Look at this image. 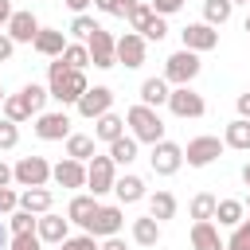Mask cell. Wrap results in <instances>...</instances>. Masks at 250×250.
<instances>
[{"mask_svg":"<svg viewBox=\"0 0 250 250\" xmlns=\"http://www.w3.org/2000/svg\"><path fill=\"white\" fill-rule=\"evenodd\" d=\"M86 70H70L62 59H55L51 66H47V94L55 98V102H62V105H74L82 94H86Z\"/></svg>","mask_w":250,"mask_h":250,"instance_id":"6da1fadb","label":"cell"},{"mask_svg":"<svg viewBox=\"0 0 250 250\" xmlns=\"http://www.w3.org/2000/svg\"><path fill=\"white\" fill-rule=\"evenodd\" d=\"M35 31H39V20H35L31 12H12V20H8V35H12V43H31Z\"/></svg>","mask_w":250,"mask_h":250,"instance_id":"ac0fdd59","label":"cell"},{"mask_svg":"<svg viewBox=\"0 0 250 250\" xmlns=\"http://www.w3.org/2000/svg\"><path fill=\"white\" fill-rule=\"evenodd\" d=\"M31 47H35L39 55H47V59H59V55H62V47H66V35H62V31H55V27H39V31H35V39H31Z\"/></svg>","mask_w":250,"mask_h":250,"instance_id":"d6986e66","label":"cell"},{"mask_svg":"<svg viewBox=\"0 0 250 250\" xmlns=\"http://www.w3.org/2000/svg\"><path fill=\"white\" fill-rule=\"evenodd\" d=\"M113 55H117L121 66L137 70V66L145 62V35H141V31H125V35L113 43Z\"/></svg>","mask_w":250,"mask_h":250,"instance_id":"7c38bea8","label":"cell"},{"mask_svg":"<svg viewBox=\"0 0 250 250\" xmlns=\"http://www.w3.org/2000/svg\"><path fill=\"white\" fill-rule=\"evenodd\" d=\"M242 184H246V188H250V160H246V164H242Z\"/></svg>","mask_w":250,"mask_h":250,"instance_id":"11a10c76","label":"cell"},{"mask_svg":"<svg viewBox=\"0 0 250 250\" xmlns=\"http://www.w3.org/2000/svg\"><path fill=\"white\" fill-rule=\"evenodd\" d=\"M51 203H55V195H51L47 188H23V195H20V207H23V211H31V215L51 211Z\"/></svg>","mask_w":250,"mask_h":250,"instance_id":"cb8c5ba5","label":"cell"},{"mask_svg":"<svg viewBox=\"0 0 250 250\" xmlns=\"http://www.w3.org/2000/svg\"><path fill=\"white\" fill-rule=\"evenodd\" d=\"M242 27H246V35H250V12H246V23H242Z\"/></svg>","mask_w":250,"mask_h":250,"instance_id":"9f6ffc18","label":"cell"},{"mask_svg":"<svg viewBox=\"0 0 250 250\" xmlns=\"http://www.w3.org/2000/svg\"><path fill=\"white\" fill-rule=\"evenodd\" d=\"M223 148H227V145H223L219 137H191L188 148H184V160H188L191 168H207L211 160H219Z\"/></svg>","mask_w":250,"mask_h":250,"instance_id":"30bf717a","label":"cell"},{"mask_svg":"<svg viewBox=\"0 0 250 250\" xmlns=\"http://www.w3.org/2000/svg\"><path fill=\"white\" fill-rule=\"evenodd\" d=\"M133 242H137V246H156V242H160V223H156L152 215L133 219Z\"/></svg>","mask_w":250,"mask_h":250,"instance_id":"83f0119b","label":"cell"},{"mask_svg":"<svg viewBox=\"0 0 250 250\" xmlns=\"http://www.w3.org/2000/svg\"><path fill=\"white\" fill-rule=\"evenodd\" d=\"M4 98H8V94H4V82H0V102H4Z\"/></svg>","mask_w":250,"mask_h":250,"instance_id":"6f0895ef","label":"cell"},{"mask_svg":"<svg viewBox=\"0 0 250 250\" xmlns=\"http://www.w3.org/2000/svg\"><path fill=\"white\" fill-rule=\"evenodd\" d=\"M94 8H98L102 16H117V20H125L129 8H133V0H94Z\"/></svg>","mask_w":250,"mask_h":250,"instance_id":"f35d334b","label":"cell"},{"mask_svg":"<svg viewBox=\"0 0 250 250\" xmlns=\"http://www.w3.org/2000/svg\"><path fill=\"white\" fill-rule=\"evenodd\" d=\"M8 184H12V168L0 160V188H8Z\"/></svg>","mask_w":250,"mask_h":250,"instance_id":"f5cc1de1","label":"cell"},{"mask_svg":"<svg viewBox=\"0 0 250 250\" xmlns=\"http://www.w3.org/2000/svg\"><path fill=\"white\" fill-rule=\"evenodd\" d=\"M59 246H62V250H98V238L82 230V234H66Z\"/></svg>","mask_w":250,"mask_h":250,"instance_id":"60d3db41","label":"cell"},{"mask_svg":"<svg viewBox=\"0 0 250 250\" xmlns=\"http://www.w3.org/2000/svg\"><path fill=\"white\" fill-rule=\"evenodd\" d=\"M20 98L27 102V109H31V113H43V105H47V98H51V94H47V86H39V82H27V86L20 90Z\"/></svg>","mask_w":250,"mask_h":250,"instance_id":"d590c367","label":"cell"},{"mask_svg":"<svg viewBox=\"0 0 250 250\" xmlns=\"http://www.w3.org/2000/svg\"><path fill=\"white\" fill-rule=\"evenodd\" d=\"M16 207H20V195L12 188H0V215H12Z\"/></svg>","mask_w":250,"mask_h":250,"instance_id":"f6af8a7d","label":"cell"},{"mask_svg":"<svg viewBox=\"0 0 250 250\" xmlns=\"http://www.w3.org/2000/svg\"><path fill=\"white\" fill-rule=\"evenodd\" d=\"M238 117H250V90L238 94Z\"/></svg>","mask_w":250,"mask_h":250,"instance_id":"681fc988","label":"cell"},{"mask_svg":"<svg viewBox=\"0 0 250 250\" xmlns=\"http://www.w3.org/2000/svg\"><path fill=\"white\" fill-rule=\"evenodd\" d=\"M82 43H86V51H90V62H94L98 70H109V66H117V55H113V43H117V39H113V35H109L102 23H98V27H94V31H90Z\"/></svg>","mask_w":250,"mask_h":250,"instance_id":"5b68a950","label":"cell"},{"mask_svg":"<svg viewBox=\"0 0 250 250\" xmlns=\"http://www.w3.org/2000/svg\"><path fill=\"white\" fill-rule=\"evenodd\" d=\"M59 59H62L70 70H86V66H90V51H86V43H66Z\"/></svg>","mask_w":250,"mask_h":250,"instance_id":"1f68e13d","label":"cell"},{"mask_svg":"<svg viewBox=\"0 0 250 250\" xmlns=\"http://www.w3.org/2000/svg\"><path fill=\"white\" fill-rule=\"evenodd\" d=\"M148 164H152V172L156 176H176L180 172V164H184V148L176 145V141H156L152 145V156H148Z\"/></svg>","mask_w":250,"mask_h":250,"instance_id":"ba28073f","label":"cell"},{"mask_svg":"<svg viewBox=\"0 0 250 250\" xmlns=\"http://www.w3.org/2000/svg\"><path fill=\"white\" fill-rule=\"evenodd\" d=\"M223 250H250V219L234 223V234L227 238V246H223Z\"/></svg>","mask_w":250,"mask_h":250,"instance_id":"74e56055","label":"cell"},{"mask_svg":"<svg viewBox=\"0 0 250 250\" xmlns=\"http://www.w3.org/2000/svg\"><path fill=\"white\" fill-rule=\"evenodd\" d=\"M215 219H219V227H234V223L246 219V203L242 199H219L215 203Z\"/></svg>","mask_w":250,"mask_h":250,"instance_id":"4316f807","label":"cell"},{"mask_svg":"<svg viewBox=\"0 0 250 250\" xmlns=\"http://www.w3.org/2000/svg\"><path fill=\"white\" fill-rule=\"evenodd\" d=\"M148 215H152L156 223L176 219V195H172V191H156V195H148Z\"/></svg>","mask_w":250,"mask_h":250,"instance_id":"484cf974","label":"cell"},{"mask_svg":"<svg viewBox=\"0 0 250 250\" xmlns=\"http://www.w3.org/2000/svg\"><path fill=\"white\" fill-rule=\"evenodd\" d=\"M74 105H78V113H82L86 121H94V117H102V113L113 105V90H109V86H86V94H82Z\"/></svg>","mask_w":250,"mask_h":250,"instance_id":"4fadbf2b","label":"cell"},{"mask_svg":"<svg viewBox=\"0 0 250 250\" xmlns=\"http://www.w3.org/2000/svg\"><path fill=\"white\" fill-rule=\"evenodd\" d=\"M164 105H168L176 117H203V113H207V102H203V94H195L191 86H172Z\"/></svg>","mask_w":250,"mask_h":250,"instance_id":"52a82bcc","label":"cell"},{"mask_svg":"<svg viewBox=\"0 0 250 250\" xmlns=\"http://www.w3.org/2000/svg\"><path fill=\"white\" fill-rule=\"evenodd\" d=\"M121 133H125V117H117L113 109H105L102 117H94V141H105V145H109V141H117Z\"/></svg>","mask_w":250,"mask_h":250,"instance_id":"ffe728a7","label":"cell"},{"mask_svg":"<svg viewBox=\"0 0 250 250\" xmlns=\"http://www.w3.org/2000/svg\"><path fill=\"white\" fill-rule=\"evenodd\" d=\"M125 121H129V137H137V141H145V145H156V141H164V121H160V113L152 109V105H133L129 113H125Z\"/></svg>","mask_w":250,"mask_h":250,"instance_id":"7a4b0ae2","label":"cell"},{"mask_svg":"<svg viewBox=\"0 0 250 250\" xmlns=\"http://www.w3.org/2000/svg\"><path fill=\"white\" fill-rule=\"evenodd\" d=\"M8 250H43V242H39V234H35V230H27V234H12Z\"/></svg>","mask_w":250,"mask_h":250,"instance_id":"7bdbcfd3","label":"cell"},{"mask_svg":"<svg viewBox=\"0 0 250 250\" xmlns=\"http://www.w3.org/2000/svg\"><path fill=\"white\" fill-rule=\"evenodd\" d=\"M35 137L39 141H66L70 137L66 109H59V113H35Z\"/></svg>","mask_w":250,"mask_h":250,"instance_id":"5bb4252c","label":"cell"},{"mask_svg":"<svg viewBox=\"0 0 250 250\" xmlns=\"http://www.w3.org/2000/svg\"><path fill=\"white\" fill-rule=\"evenodd\" d=\"M12 180H16L20 188H47V180H51L47 156H20L16 168H12Z\"/></svg>","mask_w":250,"mask_h":250,"instance_id":"277c9868","label":"cell"},{"mask_svg":"<svg viewBox=\"0 0 250 250\" xmlns=\"http://www.w3.org/2000/svg\"><path fill=\"white\" fill-rule=\"evenodd\" d=\"M113 180H117V164L109 160V156H90L86 160V188L94 191V195H105V191H113Z\"/></svg>","mask_w":250,"mask_h":250,"instance_id":"8992f818","label":"cell"},{"mask_svg":"<svg viewBox=\"0 0 250 250\" xmlns=\"http://www.w3.org/2000/svg\"><path fill=\"white\" fill-rule=\"evenodd\" d=\"M113 191H117L121 203H141L145 199V180L141 176H117L113 180Z\"/></svg>","mask_w":250,"mask_h":250,"instance_id":"603a6c76","label":"cell"},{"mask_svg":"<svg viewBox=\"0 0 250 250\" xmlns=\"http://www.w3.org/2000/svg\"><path fill=\"white\" fill-rule=\"evenodd\" d=\"M12 12H16V8H12V0H0V27L12 20Z\"/></svg>","mask_w":250,"mask_h":250,"instance_id":"f907efd6","label":"cell"},{"mask_svg":"<svg viewBox=\"0 0 250 250\" xmlns=\"http://www.w3.org/2000/svg\"><path fill=\"white\" fill-rule=\"evenodd\" d=\"M8 242H12V238H8V227H4V219H0V250H8Z\"/></svg>","mask_w":250,"mask_h":250,"instance_id":"db71d44e","label":"cell"},{"mask_svg":"<svg viewBox=\"0 0 250 250\" xmlns=\"http://www.w3.org/2000/svg\"><path fill=\"white\" fill-rule=\"evenodd\" d=\"M35 219H39V215H31V211L16 207V211L8 215V230H12V234H27V230H35Z\"/></svg>","mask_w":250,"mask_h":250,"instance_id":"8d00e7d4","label":"cell"},{"mask_svg":"<svg viewBox=\"0 0 250 250\" xmlns=\"http://www.w3.org/2000/svg\"><path fill=\"white\" fill-rule=\"evenodd\" d=\"M246 207H250V199H246Z\"/></svg>","mask_w":250,"mask_h":250,"instance_id":"91938a15","label":"cell"},{"mask_svg":"<svg viewBox=\"0 0 250 250\" xmlns=\"http://www.w3.org/2000/svg\"><path fill=\"white\" fill-rule=\"evenodd\" d=\"M168 90H172V86H168L164 78H145V82H141V105H152V109L164 105V102H168Z\"/></svg>","mask_w":250,"mask_h":250,"instance_id":"d4e9b609","label":"cell"},{"mask_svg":"<svg viewBox=\"0 0 250 250\" xmlns=\"http://www.w3.org/2000/svg\"><path fill=\"white\" fill-rule=\"evenodd\" d=\"M90 4H94V0H66V8H70V12H74V16H78V12H86V8H90Z\"/></svg>","mask_w":250,"mask_h":250,"instance_id":"816d5d0a","label":"cell"},{"mask_svg":"<svg viewBox=\"0 0 250 250\" xmlns=\"http://www.w3.org/2000/svg\"><path fill=\"white\" fill-rule=\"evenodd\" d=\"M199 70H203L199 55L184 47V51L168 55V62H164V82H168V86H191V82L199 78Z\"/></svg>","mask_w":250,"mask_h":250,"instance_id":"3957f363","label":"cell"},{"mask_svg":"<svg viewBox=\"0 0 250 250\" xmlns=\"http://www.w3.org/2000/svg\"><path fill=\"white\" fill-rule=\"evenodd\" d=\"M141 35H145V43H148V39H156V43H160V39L168 35V23H164V16H152V20L145 23V31H141Z\"/></svg>","mask_w":250,"mask_h":250,"instance_id":"ee69618b","label":"cell"},{"mask_svg":"<svg viewBox=\"0 0 250 250\" xmlns=\"http://www.w3.org/2000/svg\"><path fill=\"white\" fill-rule=\"evenodd\" d=\"M230 4H250V0H230Z\"/></svg>","mask_w":250,"mask_h":250,"instance_id":"680465c9","label":"cell"},{"mask_svg":"<svg viewBox=\"0 0 250 250\" xmlns=\"http://www.w3.org/2000/svg\"><path fill=\"white\" fill-rule=\"evenodd\" d=\"M98 250H129V246H125V238H121V234H109V238H102V246H98Z\"/></svg>","mask_w":250,"mask_h":250,"instance_id":"7dc6e473","label":"cell"},{"mask_svg":"<svg viewBox=\"0 0 250 250\" xmlns=\"http://www.w3.org/2000/svg\"><path fill=\"white\" fill-rule=\"evenodd\" d=\"M152 16H156V12H152V4L133 0V8H129V16H125V23H129V31H145V23H148Z\"/></svg>","mask_w":250,"mask_h":250,"instance_id":"e575fe53","label":"cell"},{"mask_svg":"<svg viewBox=\"0 0 250 250\" xmlns=\"http://www.w3.org/2000/svg\"><path fill=\"white\" fill-rule=\"evenodd\" d=\"M121 227H125V211H121V207H102V203H98L94 219H90L82 230L94 234V238H109V234H121Z\"/></svg>","mask_w":250,"mask_h":250,"instance_id":"9c48e42d","label":"cell"},{"mask_svg":"<svg viewBox=\"0 0 250 250\" xmlns=\"http://www.w3.org/2000/svg\"><path fill=\"white\" fill-rule=\"evenodd\" d=\"M184 8V0H152V12L156 16H172V12H180Z\"/></svg>","mask_w":250,"mask_h":250,"instance_id":"bcb514c9","label":"cell"},{"mask_svg":"<svg viewBox=\"0 0 250 250\" xmlns=\"http://www.w3.org/2000/svg\"><path fill=\"white\" fill-rule=\"evenodd\" d=\"M0 109H4V117H8V121H16V125H23V121L31 117V109H27V102H23L20 94H8V98L0 102Z\"/></svg>","mask_w":250,"mask_h":250,"instance_id":"d6a6232c","label":"cell"},{"mask_svg":"<svg viewBox=\"0 0 250 250\" xmlns=\"http://www.w3.org/2000/svg\"><path fill=\"white\" fill-rule=\"evenodd\" d=\"M137 145H141L137 137H125V133H121L117 141H109V160H113V164H133V160H137Z\"/></svg>","mask_w":250,"mask_h":250,"instance_id":"f1b7e54d","label":"cell"},{"mask_svg":"<svg viewBox=\"0 0 250 250\" xmlns=\"http://www.w3.org/2000/svg\"><path fill=\"white\" fill-rule=\"evenodd\" d=\"M230 16H234V4H230V0H203V23L223 27Z\"/></svg>","mask_w":250,"mask_h":250,"instance_id":"f546056e","label":"cell"},{"mask_svg":"<svg viewBox=\"0 0 250 250\" xmlns=\"http://www.w3.org/2000/svg\"><path fill=\"white\" fill-rule=\"evenodd\" d=\"M215 195L211 191H199V195H191V203H188V211H191V219L199 223V219H215Z\"/></svg>","mask_w":250,"mask_h":250,"instance_id":"836d02e7","label":"cell"},{"mask_svg":"<svg viewBox=\"0 0 250 250\" xmlns=\"http://www.w3.org/2000/svg\"><path fill=\"white\" fill-rule=\"evenodd\" d=\"M51 180H55L59 188H86V164L74 160V156H66V160H59V164L51 168Z\"/></svg>","mask_w":250,"mask_h":250,"instance_id":"9a60e30c","label":"cell"},{"mask_svg":"<svg viewBox=\"0 0 250 250\" xmlns=\"http://www.w3.org/2000/svg\"><path fill=\"white\" fill-rule=\"evenodd\" d=\"M66 156H74V160H90L94 156V137H86V133H70L66 137Z\"/></svg>","mask_w":250,"mask_h":250,"instance_id":"4dcf8cb0","label":"cell"},{"mask_svg":"<svg viewBox=\"0 0 250 250\" xmlns=\"http://www.w3.org/2000/svg\"><path fill=\"white\" fill-rule=\"evenodd\" d=\"M12 51H16L12 35H0V62H8V59H12Z\"/></svg>","mask_w":250,"mask_h":250,"instance_id":"c3c4849f","label":"cell"},{"mask_svg":"<svg viewBox=\"0 0 250 250\" xmlns=\"http://www.w3.org/2000/svg\"><path fill=\"white\" fill-rule=\"evenodd\" d=\"M94 211H98V195H74V199L66 203V219L78 223V227H86V223L94 219Z\"/></svg>","mask_w":250,"mask_h":250,"instance_id":"7402d4cb","label":"cell"},{"mask_svg":"<svg viewBox=\"0 0 250 250\" xmlns=\"http://www.w3.org/2000/svg\"><path fill=\"white\" fill-rule=\"evenodd\" d=\"M94 27H98V20H94V16H86V12H78V16L70 20V35H74V39H86Z\"/></svg>","mask_w":250,"mask_h":250,"instance_id":"b9f144b4","label":"cell"},{"mask_svg":"<svg viewBox=\"0 0 250 250\" xmlns=\"http://www.w3.org/2000/svg\"><path fill=\"white\" fill-rule=\"evenodd\" d=\"M191 246H195V250H223L227 242H223V234H219V227H215L211 219H199V223L191 227Z\"/></svg>","mask_w":250,"mask_h":250,"instance_id":"e0dca14e","label":"cell"},{"mask_svg":"<svg viewBox=\"0 0 250 250\" xmlns=\"http://www.w3.org/2000/svg\"><path fill=\"white\" fill-rule=\"evenodd\" d=\"M223 145L227 148H238V152H250V117H234L223 133Z\"/></svg>","mask_w":250,"mask_h":250,"instance_id":"44dd1931","label":"cell"},{"mask_svg":"<svg viewBox=\"0 0 250 250\" xmlns=\"http://www.w3.org/2000/svg\"><path fill=\"white\" fill-rule=\"evenodd\" d=\"M35 234H39V242H62L66 234H70V219H62V215H51V211H43L39 219H35Z\"/></svg>","mask_w":250,"mask_h":250,"instance_id":"2e32d148","label":"cell"},{"mask_svg":"<svg viewBox=\"0 0 250 250\" xmlns=\"http://www.w3.org/2000/svg\"><path fill=\"white\" fill-rule=\"evenodd\" d=\"M16 145H20V125L4 117V121H0V152H8V148H16Z\"/></svg>","mask_w":250,"mask_h":250,"instance_id":"ab89813d","label":"cell"},{"mask_svg":"<svg viewBox=\"0 0 250 250\" xmlns=\"http://www.w3.org/2000/svg\"><path fill=\"white\" fill-rule=\"evenodd\" d=\"M180 39H184L188 51L203 55V51H215V47H219V27H211V23H188V27L180 31Z\"/></svg>","mask_w":250,"mask_h":250,"instance_id":"8fae6325","label":"cell"}]
</instances>
